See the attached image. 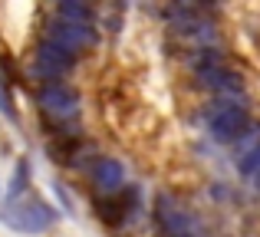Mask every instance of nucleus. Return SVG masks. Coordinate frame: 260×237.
Instances as JSON below:
<instances>
[{
  "instance_id": "obj_9",
  "label": "nucleus",
  "mask_w": 260,
  "mask_h": 237,
  "mask_svg": "<svg viewBox=\"0 0 260 237\" xmlns=\"http://www.w3.org/2000/svg\"><path fill=\"white\" fill-rule=\"evenodd\" d=\"M234 158H237V165H244V161L250 158V155L260 148V122H247V128H244L241 135H237L234 142Z\"/></svg>"
},
{
  "instance_id": "obj_2",
  "label": "nucleus",
  "mask_w": 260,
  "mask_h": 237,
  "mask_svg": "<svg viewBox=\"0 0 260 237\" xmlns=\"http://www.w3.org/2000/svg\"><path fill=\"white\" fill-rule=\"evenodd\" d=\"M204 122H208L211 139L221 142V145H231V142L247 128L250 116H247L241 99H217V103H211L208 109H204Z\"/></svg>"
},
{
  "instance_id": "obj_14",
  "label": "nucleus",
  "mask_w": 260,
  "mask_h": 237,
  "mask_svg": "<svg viewBox=\"0 0 260 237\" xmlns=\"http://www.w3.org/2000/svg\"><path fill=\"white\" fill-rule=\"evenodd\" d=\"M221 4L224 0H194L191 7H194V10H204V7H221Z\"/></svg>"
},
{
  "instance_id": "obj_6",
  "label": "nucleus",
  "mask_w": 260,
  "mask_h": 237,
  "mask_svg": "<svg viewBox=\"0 0 260 237\" xmlns=\"http://www.w3.org/2000/svg\"><path fill=\"white\" fill-rule=\"evenodd\" d=\"M46 40L66 46L70 53H76V56H79L83 50H89V46L95 43V30H92V23H73V20L56 17L50 26H46Z\"/></svg>"
},
{
  "instance_id": "obj_12",
  "label": "nucleus",
  "mask_w": 260,
  "mask_h": 237,
  "mask_svg": "<svg viewBox=\"0 0 260 237\" xmlns=\"http://www.w3.org/2000/svg\"><path fill=\"white\" fill-rule=\"evenodd\" d=\"M241 172H244V178L250 181V188H257V191H260V148L241 165Z\"/></svg>"
},
{
  "instance_id": "obj_10",
  "label": "nucleus",
  "mask_w": 260,
  "mask_h": 237,
  "mask_svg": "<svg viewBox=\"0 0 260 237\" xmlns=\"http://www.w3.org/2000/svg\"><path fill=\"white\" fill-rule=\"evenodd\" d=\"M56 13L73 23H92V7L86 0H56Z\"/></svg>"
},
{
  "instance_id": "obj_5",
  "label": "nucleus",
  "mask_w": 260,
  "mask_h": 237,
  "mask_svg": "<svg viewBox=\"0 0 260 237\" xmlns=\"http://www.w3.org/2000/svg\"><path fill=\"white\" fill-rule=\"evenodd\" d=\"M73 63H76V53H70L66 46L53 43V40L43 37V43L37 46V53H33V73L43 79H59L66 76V73L73 70Z\"/></svg>"
},
{
  "instance_id": "obj_3",
  "label": "nucleus",
  "mask_w": 260,
  "mask_h": 237,
  "mask_svg": "<svg viewBox=\"0 0 260 237\" xmlns=\"http://www.w3.org/2000/svg\"><path fill=\"white\" fill-rule=\"evenodd\" d=\"M37 103H40V109H43V116L53 119L56 125H66V122L79 119V96L73 89H66V86H59V83L43 86V89L37 92Z\"/></svg>"
},
{
  "instance_id": "obj_13",
  "label": "nucleus",
  "mask_w": 260,
  "mask_h": 237,
  "mask_svg": "<svg viewBox=\"0 0 260 237\" xmlns=\"http://www.w3.org/2000/svg\"><path fill=\"white\" fill-rule=\"evenodd\" d=\"M0 112L10 122H17V109H13V99H10V92L4 89V83H0Z\"/></svg>"
},
{
  "instance_id": "obj_11",
  "label": "nucleus",
  "mask_w": 260,
  "mask_h": 237,
  "mask_svg": "<svg viewBox=\"0 0 260 237\" xmlns=\"http://www.w3.org/2000/svg\"><path fill=\"white\" fill-rule=\"evenodd\" d=\"M30 188V161L20 158L17 168H13V178H10V188H7V198H17V194H26Z\"/></svg>"
},
{
  "instance_id": "obj_7",
  "label": "nucleus",
  "mask_w": 260,
  "mask_h": 237,
  "mask_svg": "<svg viewBox=\"0 0 260 237\" xmlns=\"http://www.w3.org/2000/svg\"><path fill=\"white\" fill-rule=\"evenodd\" d=\"M198 79H201V86L221 92V99H241V103H244V79H241V73L228 70V63L198 73Z\"/></svg>"
},
{
  "instance_id": "obj_8",
  "label": "nucleus",
  "mask_w": 260,
  "mask_h": 237,
  "mask_svg": "<svg viewBox=\"0 0 260 237\" xmlns=\"http://www.w3.org/2000/svg\"><path fill=\"white\" fill-rule=\"evenodd\" d=\"M92 185L99 194H115L125 188V168L115 158H99L92 168Z\"/></svg>"
},
{
  "instance_id": "obj_1",
  "label": "nucleus",
  "mask_w": 260,
  "mask_h": 237,
  "mask_svg": "<svg viewBox=\"0 0 260 237\" xmlns=\"http://www.w3.org/2000/svg\"><path fill=\"white\" fill-rule=\"evenodd\" d=\"M56 221H59L56 208L40 198H30V194H17V198H7L0 205V224H7L17 234H43Z\"/></svg>"
},
{
  "instance_id": "obj_4",
  "label": "nucleus",
  "mask_w": 260,
  "mask_h": 237,
  "mask_svg": "<svg viewBox=\"0 0 260 237\" xmlns=\"http://www.w3.org/2000/svg\"><path fill=\"white\" fill-rule=\"evenodd\" d=\"M155 218H158L161 231L168 237H204L201 224H198L175 198H168V194H158V201H155Z\"/></svg>"
}]
</instances>
